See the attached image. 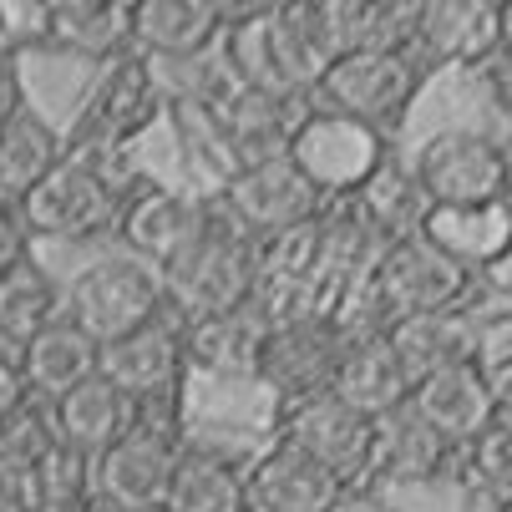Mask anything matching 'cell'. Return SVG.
I'll return each instance as SVG.
<instances>
[{
    "instance_id": "1",
    "label": "cell",
    "mask_w": 512,
    "mask_h": 512,
    "mask_svg": "<svg viewBox=\"0 0 512 512\" xmlns=\"http://www.w3.org/2000/svg\"><path fill=\"white\" fill-rule=\"evenodd\" d=\"M168 305H178V320L218 315L254 305L259 295V239L234 224V213L213 198H203V218L193 239L158 269Z\"/></svg>"
},
{
    "instance_id": "2",
    "label": "cell",
    "mask_w": 512,
    "mask_h": 512,
    "mask_svg": "<svg viewBox=\"0 0 512 512\" xmlns=\"http://www.w3.org/2000/svg\"><path fill=\"white\" fill-rule=\"evenodd\" d=\"M117 163H127V153H107V158L66 153L16 203L26 234L31 239H56V244H87L97 234H117L122 198L142 183V173H127Z\"/></svg>"
},
{
    "instance_id": "3",
    "label": "cell",
    "mask_w": 512,
    "mask_h": 512,
    "mask_svg": "<svg viewBox=\"0 0 512 512\" xmlns=\"http://www.w3.org/2000/svg\"><path fill=\"white\" fill-rule=\"evenodd\" d=\"M224 66L249 92L310 102L325 71V56L310 41L295 6H249V11H229Z\"/></svg>"
},
{
    "instance_id": "4",
    "label": "cell",
    "mask_w": 512,
    "mask_h": 512,
    "mask_svg": "<svg viewBox=\"0 0 512 512\" xmlns=\"http://www.w3.org/2000/svg\"><path fill=\"white\" fill-rule=\"evenodd\" d=\"M168 112V87L148 56L127 51L122 61L102 66V77L77 107V122L66 132V153L77 158H107L127 153L132 142Z\"/></svg>"
},
{
    "instance_id": "5",
    "label": "cell",
    "mask_w": 512,
    "mask_h": 512,
    "mask_svg": "<svg viewBox=\"0 0 512 512\" xmlns=\"http://www.w3.org/2000/svg\"><path fill=\"white\" fill-rule=\"evenodd\" d=\"M426 77L431 71L416 51H355V56H335L320 71L315 102L325 112L355 117L391 137L406 122V112L416 107V92Z\"/></svg>"
},
{
    "instance_id": "6",
    "label": "cell",
    "mask_w": 512,
    "mask_h": 512,
    "mask_svg": "<svg viewBox=\"0 0 512 512\" xmlns=\"http://www.w3.org/2000/svg\"><path fill=\"white\" fill-rule=\"evenodd\" d=\"M183 447V406L137 411L132 431L97 457V497L117 512H163Z\"/></svg>"
},
{
    "instance_id": "7",
    "label": "cell",
    "mask_w": 512,
    "mask_h": 512,
    "mask_svg": "<svg viewBox=\"0 0 512 512\" xmlns=\"http://www.w3.org/2000/svg\"><path fill=\"white\" fill-rule=\"evenodd\" d=\"M163 315H168L163 274L132 254H107L87 264L66 289V320H77L97 345H112Z\"/></svg>"
},
{
    "instance_id": "8",
    "label": "cell",
    "mask_w": 512,
    "mask_h": 512,
    "mask_svg": "<svg viewBox=\"0 0 512 512\" xmlns=\"http://www.w3.org/2000/svg\"><path fill=\"white\" fill-rule=\"evenodd\" d=\"M391 158V137L365 127L355 117H340V112H325V107H310L305 122L289 137V163H295L330 203H345L355 198L365 183H371Z\"/></svg>"
},
{
    "instance_id": "9",
    "label": "cell",
    "mask_w": 512,
    "mask_h": 512,
    "mask_svg": "<svg viewBox=\"0 0 512 512\" xmlns=\"http://www.w3.org/2000/svg\"><path fill=\"white\" fill-rule=\"evenodd\" d=\"M218 203L234 213V224L249 229L259 244L279 239V234H295L305 224H320L330 198L289 163V158H264L249 168H234L218 188Z\"/></svg>"
},
{
    "instance_id": "10",
    "label": "cell",
    "mask_w": 512,
    "mask_h": 512,
    "mask_svg": "<svg viewBox=\"0 0 512 512\" xmlns=\"http://www.w3.org/2000/svg\"><path fill=\"white\" fill-rule=\"evenodd\" d=\"M345 335L330 325V315H295L274 320L269 345L259 360V386L274 396V406H295L310 396H330L340 360H345Z\"/></svg>"
},
{
    "instance_id": "11",
    "label": "cell",
    "mask_w": 512,
    "mask_h": 512,
    "mask_svg": "<svg viewBox=\"0 0 512 512\" xmlns=\"http://www.w3.org/2000/svg\"><path fill=\"white\" fill-rule=\"evenodd\" d=\"M411 173L431 208H462V203H497L502 198V137L482 127H442L431 132Z\"/></svg>"
},
{
    "instance_id": "12",
    "label": "cell",
    "mask_w": 512,
    "mask_h": 512,
    "mask_svg": "<svg viewBox=\"0 0 512 512\" xmlns=\"http://www.w3.org/2000/svg\"><path fill=\"white\" fill-rule=\"evenodd\" d=\"M371 279L381 289V300L391 305V315H426V310H462L477 295V274L462 269L457 259H447L426 234L381 244Z\"/></svg>"
},
{
    "instance_id": "13",
    "label": "cell",
    "mask_w": 512,
    "mask_h": 512,
    "mask_svg": "<svg viewBox=\"0 0 512 512\" xmlns=\"http://www.w3.org/2000/svg\"><path fill=\"white\" fill-rule=\"evenodd\" d=\"M274 431H279L284 447H295L300 457H310L315 467H325L345 487L365 482L376 421H365L360 411H350L340 396H310V401H295V406H279Z\"/></svg>"
},
{
    "instance_id": "14",
    "label": "cell",
    "mask_w": 512,
    "mask_h": 512,
    "mask_svg": "<svg viewBox=\"0 0 512 512\" xmlns=\"http://www.w3.org/2000/svg\"><path fill=\"white\" fill-rule=\"evenodd\" d=\"M97 371L137 401V411L148 406H183V381H188V355H183V320H153L112 345H102Z\"/></svg>"
},
{
    "instance_id": "15",
    "label": "cell",
    "mask_w": 512,
    "mask_h": 512,
    "mask_svg": "<svg viewBox=\"0 0 512 512\" xmlns=\"http://www.w3.org/2000/svg\"><path fill=\"white\" fill-rule=\"evenodd\" d=\"M411 51L436 66H492L502 56V6L492 0H421Z\"/></svg>"
},
{
    "instance_id": "16",
    "label": "cell",
    "mask_w": 512,
    "mask_h": 512,
    "mask_svg": "<svg viewBox=\"0 0 512 512\" xmlns=\"http://www.w3.org/2000/svg\"><path fill=\"white\" fill-rule=\"evenodd\" d=\"M229 6L218 0H137L132 6V51L153 66H188L224 46Z\"/></svg>"
},
{
    "instance_id": "17",
    "label": "cell",
    "mask_w": 512,
    "mask_h": 512,
    "mask_svg": "<svg viewBox=\"0 0 512 512\" xmlns=\"http://www.w3.org/2000/svg\"><path fill=\"white\" fill-rule=\"evenodd\" d=\"M198 112L213 122V137H224V148H234V168H249L264 158H289V137H295L310 107L295 97H264L234 82L213 107H198Z\"/></svg>"
},
{
    "instance_id": "18",
    "label": "cell",
    "mask_w": 512,
    "mask_h": 512,
    "mask_svg": "<svg viewBox=\"0 0 512 512\" xmlns=\"http://www.w3.org/2000/svg\"><path fill=\"white\" fill-rule=\"evenodd\" d=\"M203 218V198L198 193H183V188H168L158 178H142L127 198H122V213H117V239L132 259L163 269L198 229Z\"/></svg>"
},
{
    "instance_id": "19",
    "label": "cell",
    "mask_w": 512,
    "mask_h": 512,
    "mask_svg": "<svg viewBox=\"0 0 512 512\" xmlns=\"http://www.w3.org/2000/svg\"><path fill=\"white\" fill-rule=\"evenodd\" d=\"M269 345V315L259 305L239 310H218L183 320V355H188V376L208 381H259V360Z\"/></svg>"
},
{
    "instance_id": "20",
    "label": "cell",
    "mask_w": 512,
    "mask_h": 512,
    "mask_svg": "<svg viewBox=\"0 0 512 512\" xmlns=\"http://www.w3.org/2000/svg\"><path fill=\"white\" fill-rule=\"evenodd\" d=\"M457 447L447 442L431 421H421L416 406L391 411L376 421V442H371V467H365V487H421L447 472Z\"/></svg>"
},
{
    "instance_id": "21",
    "label": "cell",
    "mask_w": 512,
    "mask_h": 512,
    "mask_svg": "<svg viewBox=\"0 0 512 512\" xmlns=\"http://www.w3.org/2000/svg\"><path fill=\"white\" fill-rule=\"evenodd\" d=\"M411 391L457 365H477V310H426V315H401L386 330Z\"/></svg>"
},
{
    "instance_id": "22",
    "label": "cell",
    "mask_w": 512,
    "mask_h": 512,
    "mask_svg": "<svg viewBox=\"0 0 512 512\" xmlns=\"http://www.w3.org/2000/svg\"><path fill=\"white\" fill-rule=\"evenodd\" d=\"M244 492L254 507H269V512H330L345 482L315 467L310 457H300L295 447L274 442L269 452L244 462Z\"/></svg>"
},
{
    "instance_id": "23",
    "label": "cell",
    "mask_w": 512,
    "mask_h": 512,
    "mask_svg": "<svg viewBox=\"0 0 512 512\" xmlns=\"http://www.w3.org/2000/svg\"><path fill=\"white\" fill-rule=\"evenodd\" d=\"M51 421H56V442L77 447L82 457L97 462L102 452H112L122 436L132 431V421H137V401L122 396V391L97 371V376L82 381L77 391H66L61 401H51Z\"/></svg>"
},
{
    "instance_id": "24",
    "label": "cell",
    "mask_w": 512,
    "mask_h": 512,
    "mask_svg": "<svg viewBox=\"0 0 512 512\" xmlns=\"http://www.w3.org/2000/svg\"><path fill=\"white\" fill-rule=\"evenodd\" d=\"M411 406L421 411V421H431L447 442L462 452L467 442L492 426V411H497V391H492V376L482 365H457V371H442L411 391Z\"/></svg>"
},
{
    "instance_id": "25",
    "label": "cell",
    "mask_w": 512,
    "mask_h": 512,
    "mask_svg": "<svg viewBox=\"0 0 512 512\" xmlns=\"http://www.w3.org/2000/svg\"><path fill=\"white\" fill-rule=\"evenodd\" d=\"M421 234L447 259H457L462 269H472L482 279L512 249V208L502 198L497 203H462V208H431Z\"/></svg>"
},
{
    "instance_id": "26",
    "label": "cell",
    "mask_w": 512,
    "mask_h": 512,
    "mask_svg": "<svg viewBox=\"0 0 512 512\" xmlns=\"http://www.w3.org/2000/svg\"><path fill=\"white\" fill-rule=\"evenodd\" d=\"M46 51L112 66L132 51V6L112 0H56L46 21Z\"/></svg>"
},
{
    "instance_id": "27",
    "label": "cell",
    "mask_w": 512,
    "mask_h": 512,
    "mask_svg": "<svg viewBox=\"0 0 512 512\" xmlns=\"http://www.w3.org/2000/svg\"><path fill=\"white\" fill-rule=\"evenodd\" d=\"M97 365H102V345L77 325V320H56L46 325L36 340L21 345V371H26V386L31 396H41L46 406L61 401L66 391H77L82 381L97 376Z\"/></svg>"
},
{
    "instance_id": "28",
    "label": "cell",
    "mask_w": 512,
    "mask_h": 512,
    "mask_svg": "<svg viewBox=\"0 0 512 512\" xmlns=\"http://www.w3.org/2000/svg\"><path fill=\"white\" fill-rule=\"evenodd\" d=\"M330 396H340V401H345L350 411H360L365 421H386L391 411L411 406V381H406V371H401L391 340H386V335L350 340Z\"/></svg>"
},
{
    "instance_id": "29",
    "label": "cell",
    "mask_w": 512,
    "mask_h": 512,
    "mask_svg": "<svg viewBox=\"0 0 512 512\" xmlns=\"http://www.w3.org/2000/svg\"><path fill=\"white\" fill-rule=\"evenodd\" d=\"M66 158V137L26 102L0 122V198L11 208Z\"/></svg>"
},
{
    "instance_id": "30",
    "label": "cell",
    "mask_w": 512,
    "mask_h": 512,
    "mask_svg": "<svg viewBox=\"0 0 512 512\" xmlns=\"http://www.w3.org/2000/svg\"><path fill=\"white\" fill-rule=\"evenodd\" d=\"M244 507H249V492H244V467L234 457L198 442L178 452L163 512H244Z\"/></svg>"
},
{
    "instance_id": "31",
    "label": "cell",
    "mask_w": 512,
    "mask_h": 512,
    "mask_svg": "<svg viewBox=\"0 0 512 512\" xmlns=\"http://www.w3.org/2000/svg\"><path fill=\"white\" fill-rule=\"evenodd\" d=\"M61 315H66V295L36 254H26L16 269L0 274V340L26 345Z\"/></svg>"
},
{
    "instance_id": "32",
    "label": "cell",
    "mask_w": 512,
    "mask_h": 512,
    "mask_svg": "<svg viewBox=\"0 0 512 512\" xmlns=\"http://www.w3.org/2000/svg\"><path fill=\"white\" fill-rule=\"evenodd\" d=\"M350 203L360 208V218L371 224V234H376L381 244H396V239L421 234L426 213H431V198L421 193L416 173H411V168H401L396 158H386V168H381L371 183H365Z\"/></svg>"
},
{
    "instance_id": "33",
    "label": "cell",
    "mask_w": 512,
    "mask_h": 512,
    "mask_svg": "<svg viewBox=\"0 0 512 512\" xmlns=\"http://www.w3.org/2000/svg\"><path fill=\"white\" fill-rule=\"evenodd\" d=\"M26 502H31V512H92L102 497H97V462L92 457H82L77 447H66V442H56L41 462H36V472L26 477Z\"/></svg>"
},
{
    "instance_id": "34",
    "label": "cell",
    "mask_w": 512,
    "mask_h": 512,
    "mask_svg": "<svg viewBox=\"0 0 512 512\" xmlns=\"http://www.w3.org/2000/svg\"><path fill=\"white\" fill-rule=\"evenodd\" d=\"M56 447V421L51 411H41L36 401L21 406L16 416L0 421V487H26V477L36 472V462Z\"/></svg>"
},
{
    "instance_id": "35",
    "label": "cell",
    "mask_w": 512,
    "mask_h": 512,
    "mask_svg": "<svg viewBox=\"0 0 512 512\" xmlns=\"http://www.w3.org/2000/svg\"><path fill=\"white\" fill-rule=\"evenodd\" d=\"M462 457H467V472L477 477V487H482L497 507L512 502V431H502V426L492 421L477 442L462 447Z\"/></svg>"
},
{
    "instance_id": "36",
    "label": "cell",
    "mask_w": 512,
    "mask_h": 512,
    "mask_svg": "<svg viewBox=\"0 0 512 512\" xmlns=\"http://www.w3.org/2000/svg\"><path fill=\"white\" fill-rule=\"evenodd\" d=\"M477 365H482L492 381L512 376V305L477 310Z\"/></svg>"
},
{
    "instance_id": "37",
    "label": "cell",
    "mask_w": 512,
    "mask_h": 512,
    "mask_svg": "<svg viewBox=\"0 0 512 512\" xmlns=\"http://www.w3.org/2000/svg\"><path fill=\"white\" fill-rule=\"evenodd\" d=\"M31 386H26V371H21V345L0 340V421L16 416L21 406H31Z\"/></svg>"
},
{
    "instance_id": "38",
    "label": "cell",
    "mask_w": 512,
    "mask_h": 512,
    "mask_svg": "<svg viewBox=\"0 0 512 512\" xmlns=\"http://www.w3.org/2000/svg\"><path fill=\"white\" fill-rule=\"evenodd\" d=\"M26 254H31V234L21 224V213L16 208H0V274L16 269Z\"/></svg>"
},
{
    "instance_id": "39",
    "label": "cell",
    "mask_w": 512,
    "mask_h": 512,
    "mask_svg": "<svg viewBox=\"0 0 512 512\" xmlns=\"http://www.w3.org/2000/svg\"><path fill=\"white\" fill-rule=\"evenodd\" d=\"M330 512H401L386 492H376V487H365V482H355V487H345L335 502H330Z\"/></svg>"
},
{
    "instance_id": "40",
    "label": "cell",
    "mask_w": 512,
    "mask_h": 512,
    "mask_svg": "<svg viewBox=\"0 0 512 512\" xmlns=\"http://www.w3.org/2000/svg\"><path fill=\"white\" fill-rule=\"evenodd\" d=\"M16 107H26V97H21V56L0 51V122H6Z\"/></svg>"
},
{
    "instance_id": "41",
    "label": "cell",
    "mask_w": 512,
    "mask_h": 512,
    "mask_svg": "<svg viewBox=\"0 0 512 512\" xmlns=\"http://www.w3.org/2000/svg\"><path fill=\"white\" fill-rule=\"evenodd\" d=\"M482 279H487V284L497 289V295H502V305H512V249H507V254H502V259L482 274Z\"/></svg>"
},
{
    "instance_id": "42",
    "label": "cell",
    "mask_w": 512,
    "mask_h": 512,
    "mask_svg": "<svg viewBox=\"0 0 512 512\" xmlns=\"http://www.w3.org/2000/svg\"><path fill=\"white\" fill-rule=\"evenodd\" d=\"M492 391H497V411H492V421H497L502 431H512V376L492 381Z\"/></svg>"
},
{
    "instance_id": "43",
    "label": "cell",
    "mask_w": 512,
    "mask_h": 512,
    "mask_svg": "<svg viewBox=\"0 0 512 512\" xmlns=\"http://www.w3.org/2000/svg\"><path fill=\"white\" fill-rule=\"evenodd\" d=\"M502 203L512 208V137H502Z\"/></svg>"
},
{
    "instance_id": "44",
    "label": "cell",
    "mask_w": 512,
    "mask_h": 512,
    "mask_svg": "<svg viewBox=\"0 0 512 512\" xmlns=\"http://www.w3.org/2000/svg\"><path fill=\"white\" fill-rule=\"evenodd\" d=\"M0 512H31L26 492H16V487H0Z\"/></svg>"
},
{
    "instance_id": "45",
    "label": "cell",
    "mask_w": 512,
    "mask_h": 512,
    "mask_svg": "<svg viewBox=\"0 0 512 512\" xmlns=\"http://www.w3.org/2000/svg\"><path fill=\"white\" fill-rule=\"evenodd\" d=\"M502 61L512 66V0L502 6Z\"/></svg>"
},
{
    "instance_id": "46",
    "label": "cell",
    "mask_w": 512,
    "mask_h": 512,
    "mask_svg": "<svg viewBox=\"0 0 512 512\" xmlns=\"http://www.w3.org/2000/svg\"><path fill=\"white\" fill-rule=\"evenodd\" d=\"M244 512H269V507H254V502H249V507H244Z\"/></svg>"
},
{
    "instance_id": "47",
    "label": "cell",
    "mask_w": 512,
    "mask_h": 512,
    "mask_svg": "<svg viewBox=\"0 0 512 512\" xmlns=\"http://www.w3.org/2000/svg\"><path fill=\"white\" fill-rule=\"evenodd\" d=\"M492 512H512V502H502V507H492Z\"/></svg>"
}]
</instances>
